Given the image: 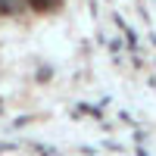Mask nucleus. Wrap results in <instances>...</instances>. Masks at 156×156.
Segmentation results:
<instances>
[{
  "label": "nucleus",
  "mask_w": 156,
  "mask_h": 156,
  "mask_svg": "<svg viewBox=\"0 0 156 156\" xmlns=\"http://www.w3.org/2000/svg\"><path fill=\"white\" fill-rule=\"evenodd\" d=\"M34 12H56V9H62V0H25Z\"/></svg>",
  "instance_id": "obj_1"
},
{
  "label": "nucleus",
  "mask_w": 156,
  "mask_h": 156,
  "mask_svg": "<svg viewBox=\"0 0 156 156\" xmlns=\"http://www.w3.org/2000/svg\"><path fill=\"white\" fill-rule=\"evenodd\" d=\"M12 12H19L16 3H12V0H0V16H12Z\"/></svg>",
  "instance_id": "obj_2"
}]
</instances>
